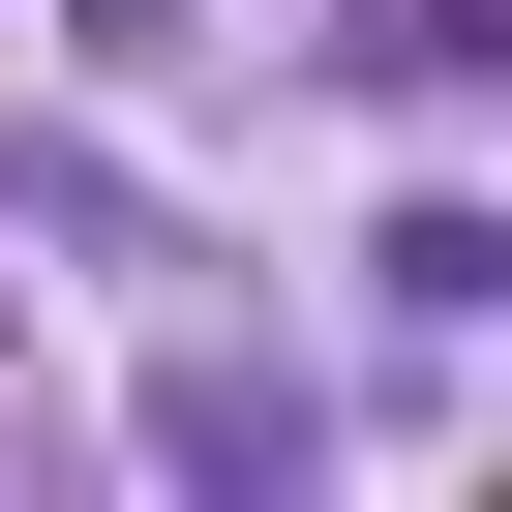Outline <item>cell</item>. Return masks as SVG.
<instances>
[{
  "label": "cell",
  "mask_w": 512,
  "mask_h": 512,
  "mask_svg": "<svg viewBox=\"0 0 512 512\" xmlns=\"http://www.w3.org/2000/svg\"><path fill=\"white\" fill-rule=\"evenodd\" d=\"M362 302H392V332H482V302H512V211H482V181H422V211L362 241Z\"/></svg>",
  "instance_id": "7a4b0ae2"
},
{
  "label": "cell",
  "mask_w": 512,
  "mask_h": 512,
  "mask_svg": "<svg viewBox=\"0 0 512 512\" xmlns=\"http://www.w3.org/2000/svg\"><path fill=\"white\" fill-rule=\"evenodd\" d=\"M302 452H332V392H302V362H241V332H181V362H151V482L302 512Z\"/></svg>",
  "instance_id": "6da1fadb"
}]
</instances>
